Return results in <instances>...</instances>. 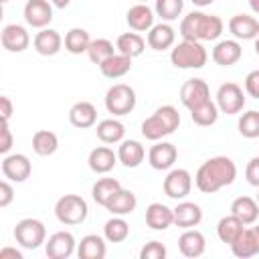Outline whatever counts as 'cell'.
<instances>
[{
	"label": "cell",
	"mask_w": 259,
	"mask_h": 259,
	"mask_svg": "<svg viewBox=\"0 0 259 259\" xmlns=\"http://www.w3.org/2000/svg\"><path fill=\"white\" fill-rule=\"evenodd\" d=\"M235 178L237 164L229 156H212L198 166L194 174V186L204 194H212L225 186H231Z\"/></svg>",
	"instance_id": "1"
},
{
	"label": "cell",
	"mask_w": 259,
	"mask_h": 259,
	"mask_svg": "<svg viewBox=\"0 0 259 259\" xmlns=\"http://www.w3.org/2000/svg\"><path fill=\"white\" fill-rule=\"evenodd\" d=\"M225 30V22L217 14H206L202 10H192L180 20V36L184 40H217Z\"/></svg>",
	"instance_id": "2"
},
{
	"label": "cell",
	"mask_w": 259,
	"mask_h": 259,
	"mask_svg": "<svg viewBox=\"0 0 259 259\" xmlns=\"http://www.w3.org/2000/svg\"><path fill=\"white\" fill-rule=\"evenodd\" d=\"M180 125V113L174 105H160L150 117L142 121V136L150 142H158L172 136Z\"/></svg>",
	"instance_id": "3"
},
{
	"label": "cell",
	"mask_w": 259,
	"mask_h": 259,
	"mask_svg": "<svg viewBox=\"0 0 259 259\" xmlns=\"http://www.w3.org/2000/svg\"><path fill=\"white\" fill-rule=\"evenodd\" d=\"M208 61V53L198 40H180L170 49V63L176 69H202Z\"/></svg>",
	"instance_id": "4"
},
{
	"label": "cell",
	"mask_w": 259,
	"mask_h": 259,
	"mask_svg": "<svg viewBox=\"0 0 259 259\" xmlns=\"http://www.w3.org/2000/svg\"><path fill=\"white\" fill-rule=\"evenodd\" d=\"M87 214H89L87 200L79 194H63L55 202V217L65 227H75L85 223Z\"/></svg>",
	"instance_id": "5"
},
{
	"label": "cell",
	"mask_w": 259,
	"mask_h": 259,
	"mask_svg": "<svg viewBox=\"0 0 259 259\" xmlns=\"http://www.w3.org/2000/svg\"><path fill=\"white\" fill-rule=\"evenodd\" d=\"M136 101H138L136 91L127 83H115L105 93V109L113 117H121V115L132 113L136 107Z\"/></svg>",
	"instance_id": "6"
},
{
	"label": "cell",
	"mask_w": 259,
	"mask_h": 259,
	"mask_svg": "<svg viewBox=\"0 0 259 259\" xmlns=\"http://www.w3.org/2000/svg\"><path fill=\"white\" fill-rule=\"evenodd\" d=\"M14 239L22 249H38L47 243V227L38 219H22L14 227Z\"/></svg>",
	"instance_id": "7"
},
{
	"label": "cell",
	"mask_w": 259,
	"mask_h": 259,
	"mask_svg": "<svg viewBox=\"0 0 259 259\" xmlns=\"http://www.w3.org/2000/svg\"><path fill=\"white\" fill-rule=\"evenodd\" d=\"M245 103H247V97H245V91L239 83L227 81L217 89V105H219L221 113L237 115L243 111Z\"/></svg>",
	"instance_id": "8"
},
{
	"label": "cell",
	"mask_w": 259,
	"mask_h": 259,
	"mask_svg": "<svg viewBox=\"0 0 259 259\" xmlns=\"http://www.w3.org/2000/svg\"><path fill=\"white\" fill-rule=\"evenodd\" d=\"M164 194L174 200H184L192 190V174L186 168H170L164 182Z\"/></svg>",
	"instance_id": "9"
},
{
	"label": "cell",
	"mask_w": 259,
	"mask_h": 259,
	"mask_svg": "<svg viewBox=\"0 0 259 259\" xmlns=\"http://www.w3.org/2000/svg\"><path fill=\"white\" fill-rule=\"evenodd\" d=\"M77 251V241L71 231H57L45 243V253L49 259H69Z\"/></svg>",
	"instance_id": "10"
},
{
	"label": "cell",
	"mask_w": 259,
	"mask_h": 259,
	"mask_svg": "<svg viewBox=\"0 0 259 259\" xmlns=\"http://www.w3.org/2000/svg\"><path fill=\"white\" fill-rule=\"evenodd\" d=\"M208 99H210V89H208L204 79L192 77V79L182 83V87H180V101H182V105L188 111L198 107V105H202Z\"/></svg>",
	"instance_id": "11"
},
{
	"label": "cell",
	"mask_w": 259,
	"mask_h": 259,
	"mask_svg": "<svg viewBox=\"0 0 259 259\" xmlns=\"http://www.w3.org/2000/svg\"><path fill=\"white\" fill-rule=\"evenodd\" d=\"M24 20L32 28H47L53 20V2L51 0H26L24 4Z\"/></svg>",
	"instance_id": "12"
},
{
	"label": "cell",
	"mask_w": 259,
	"mask_h": 259,
	"mask_svg": "<svg viewBox=\"0 0 259 259\" xmlns=\"http://www.w3.org/2000/svg\"><path fill=\"white\" fill-rule=\"evenodd\" d=\"M178 160V150L174 144L170 142H164V140H158L150 150H148V164L154 168V170H170L174 168Z\"/></svg>",
	"instance_id": "13"
},
{
	"label": "cell",
	"mask_w": 259,
	"mask_h": 259,
	"mask_svg": "<svg viewBox=\"0 0 259 259\" xmlns=\"http://www.w3.org/2000/svg\"><path fill=\"white\" fill-rule=\"evenodd\" d=\"M32 172V162L24 154H6L2 158V174L10 182H24Z\"/></svg>",
	"instance_id": "14"
},
{
	"label": "cell",
	"mask_w": 259,
	"mask_h": 259,
	"mask_svg": "<svg viewBox=\"0 0 259 259\" xmlns=\"http://www.w3.org/2000/svg\"><path fill=\"white\" fill-rule=\"evenodd\" d=\"M0 42L8 53H22L30 45V34L22 24H6L0 32Z\"/></svg>",
	"instance_id": "15"
},
{
	"label": "cell",
	"mask_w": 259,
	"mask_h": 259,
	"mask_svg": "<svg viewBox=\"0 0 259 259\" xmlns=\"http://www.w3.org/2000/svg\"><path fill=\"white\" fill-rule=\"evenodd\" d=\"M210 57L217 65L221 67H233L241 61L243 57V49H241V42L237 38H225V40H219L212 51H210Z\"/></svg>",
	"instance_id": "16"
},
{
	"label": "cell",
	"mask_w": 259,
	"mask_h": 259,
	"mask_svg": "<svg viewBox=\"0 0 259 259\" xmlns=\"http://www.w3.org/2000/svg\"><path fill=\"white\" fill-rule=\"evenodd\" d=\"M231 251L239 259H249L259 255V225L253 223V227H245L241 237L231 245Z\"/></svg>",
	"instance_id": "17"
},
{
	"label": "cell",
	"mask_w": 259,
	"mask_h": 259,
	"mask_svg": "<svg viewBox=\"0 0 259 259\" xmlns=\"http://www.w3.org/2000/svg\"><path fill=\"white\" fill-rule=\"evenodd\" d=\"M227 26L237 40H255L259 36V20L251 14H235L229 18Z\"/></svg>",
	"instance_id": "18"
},
{
	"label": "cell",
	"mask_w": 259,
	"mask_h": 259,
	"mask_svg": "<svg viewBox=\"0 0 259 259\" xmlns=\"http://www.w3.org/2000/svg\"><path fill=\"white\" fill-rule=\"evenodd\" d=\"M146 42L150 49L154 51H168L176 45V30L170 22H158L154 24L150 30H148V36H146Z\"/></svg>",
	"instance_id": "19"
},
{
	"label": "cell",
	"mask_w": 259,
	"mask_h": 259,
	"mask_svg": "<svg viewBox=\"0 0 259 259\" xmlns=\"http://www.w3.org/2000/svg\"><path fill=\"white\" fill-rule=\"evenodd\" d=\"M63 45H65V38L59 34V30H55V28H40L36 34H34V38H32V47H34V51L38 53V55H42V57H53V55H57L61 49H63Z\"/></svg>",
	"instance_id": "20"
},
{
	"label": "cell",
	"mask_w": 259,
	"mask_h": 259,
	"mask_svg": "<svg viewBox=\"0 0 259 259\" xmlns=\"http://www.w3.org/2000/svg\"><path fill=\"white\" fill-rule=\"evenodd\" d=\"M117 162H119L117 160V152H113V148H109V146H97L87 156L89 170L95 172V174H107V172H111Z\"/></svg>",
	"instance_id": "21"
},
{
	"label": "cell",
	"mask_w": 259,
	"mask_h": 259,
	"mask_svg": "<svg viewBox=\"0 0 259 259\" xmlns=\"http://www.w3.org/2000/svg\"><path fill=\"white\" fill-rule=\"evenodd\" d=\"M172 210H174V225L180 229H194L202 221V208H200V204H196L192 200L184 198Z\"/></svg>",
	"instance_id": "22"
},
{
	"label": "cell",
	"mask_w": 259,
	"mask_h": 259,
	"mask_svg": "<svg viewBox=\"0 0 259 259\" xmlns=\"http://www.w3.org/2000/svg\"><path fill=\"white\" fill-rule=\"evenodd\" d=\"M154 18H156V12H154L148 4H144V2L134 4V6L125 12V22H127V26H130L132 30H136V32H148V30L156 24Z\"/></svg>",
	"instance_id": "23"
},
{
	"label": "cell",
	"mask_w": 259,
	"mask_h": 259,
	"mask_svg": "<svg viewBox=\"0 0 259 259\" xmlns=\"http://www.w3.org/2000/svg\"><path fill=\"white\" fill-rule=\"evenodd\" d=\"M178 249L188 259L200 257L206 251V239L198 229H184V233L178 237Z\"/></svg>",
	"instance_id": "24"
},
{
	"label": "cell",
	"mask_w": 259,
	"mask_h": 259,
	"mask_svg": "<svg viewBox=\"0 0 259 259\" xmlns=\"http://www.w3.org/2000/svg\"><path fill=\"white\" fill-rule=\"evenodd\" d=\"M146 225L152 231H166L174 225V210L162 202H152L146 208Z\"/></svg>",
	"instance_id": "25"
},
{
	"label": "cell",
	"mask_w": 259,
	"mask_h": 259,
	"mask_svg": "<svg viewBox=\"0 0 259 259\" xmlns=\"http://www.w3.org/2000/svg\"><path fill=\"white\" fill-rule=\"evenodd\" d=\"M69 121L71 125L79 127V130H87L93 127L97 123V109L91 101H77L71 105L69 109Z\"/></svg>",
	"instance_id": "26"
},
{
	"label": "cell",
	"mask_w": 259,
	"mask_h": 259,
	"mask_svg": "<svg viewBox=\"0 0 259 259\" xmlns=\"http://www.w3.org/2000/svg\"><path fill=\"white\" fill-rule=\"evenodd\" d=\"M117 160L125 168H138L146 160V148L138 140H121L117 146Z\"/></svg>",
	"instance_id": "27"
},
{
	"label": "cell",
	"mask_w": 259,
	"mask_h": 259,
	"mask_svg": "<svg viewBox=\"0 0 259 259\" xmlns=\"http://www.w3.org/2000/svg\"><path fill=\"white\" fill-rule=\"evenodd\" d=\"M105 237L101 235H85L77 243V255L79 259H103L107 255V245Z\"/></svg>",
	"instance_id": "28"
},
{
	"label": "cell",
	"mask_w": 259,
	"mask_h": 259,
	"mask_svg": "<svg viewBox=\"0 0 259 259\" xmlns=\"http://www.w3.org/2000/svg\"><path fill=\"white\" fill-rule=\"evenodd\" d=\"M136 206H138V198H136V194H134L132 190H127V188H119V190L107 200V204H105V208H107L111 214H117V217H127V214H132V212L136 210Z\"/></svg>",
	"instance_id": "29"
},
{
	"label": "cell",
	"mask_w": 259,
	"mask_h": 259,
	"mask_svg": "<svg viewBox=\"0 0 259 259\" xmlns=\"http://www.w3.org/2000/svg\"><path fill=\"white\" fill-rule=\"evenodd\" d=\"M231 214H235L245 225H253L259 219V202L251 196H237L231 202Z\"/></svg>",
	"instance_id": "30"
},
{
	"label": "cell",
	"mask_w": 259,
	"mask_h": 259,
	"mask_svg": "<svg viewBox=\"0 0 259 259\" xmlns=\"http://www.w3.org/2000/svg\"><path fill=\"white\" fill-rule=\"evenodd\" d=\"M95 134L103 144H119L125 138V125L117 117H107L95 125Z\"/></svg>",
	"instance_id": "31"
},
{
	"label": "cell",
	"mask_w": 259,
	"mask_h": 259,
	"mask_svg": "<svg viewBox=\"0 0 259 259\" xmlns=\"http://www.w3.org/2000/svg\"><path fill=\"white\" fill-rule=\"evenodd\" d=\"M132 61H134L132 57L121 55V53H115L107 61H103L99 65V71L107 79H119V77H123V75H127L132 71Z\"/></svg>",
	"instance_id": "32"
},
{
	"label": "cell",
	"mask_w": 259,
	"mask_h": 259,
	"mask_svg": "<svg viewBox=\"0 0 259 259\" xmlns=\"http://www.w3.org/2000/svg\"><path fill=\"white\" fill-rule=\"evenodd\" d=\"M245 223L243 221H239L235 214H227V217H223L219 223H217V235H219V239L223 241V243H227L229 247L241 237V233L245 231Z\"/></svg>",
	"instance_id": "33"
},
{
	"label": "cell",
	"mask_w": 259,
	"mask_h": 259,
	"mask_svg": "<svg viewBox=\"0 0 259 259\" xmlns=\"http://www.w3.org/2000/svg\"><path fill=\"white\" fill-rule=\"evenodd\" d=\"M115 47H117V53L121 55H127L132 59L140 57L146 49V38L140 34V32H121L115 40Z\"/></svg>",
	"instance_id": "34"
},
{
	"label": "cell",
	"mask_w": 259,
	"mask_h": 259,
	"mask_svg": "<svg viewBox=\"0 0 259 259\" xmlns=\"http://www.w3.org/2000/svg\"><path fill=\"white\" fill-rule=\"evenodd\" d=\"M32 150L38 156H53L59 150V136L51 130H38L32 134Z\"/></svg>",
	"instance_id": "35"
},
{
	"label": "cell",
	"mask_w": 259,
	"mask_h": 259,
	"mask_svg": "<svg viewBox=\"0 0 259 259\" xmlns=\"http://www.w3.org/2000/svg\"><path fill=\"white\" fill-rule=\"evenodd\" d=\"M103 237L107 243H123L130 237V223L123 217L111 214V219L103 225Z\"/></svg>",
	"instance_id": "36"
},
{
	"label": "cell",
	"mask_w": 259,
	"mask_h": 259,
	"mask_svg": "<svg viewBox=\"0 0 259 259\" xmlns=\"http://www.w3.org/2000/svg\"><path fill=\"white\" fill-rule=\"evenodd\" d=\"M89 45H91V36L81 26H75V28H71L65 34V51H69L71 55H83V53H87Z\"/></svg>",
	"instance_id": "37"
},
{
	"label": "cell",
	"mask_w": 259,
	"mask_h": 259,
	"mask_svg": "<svg viewBox=\"0 0 259 259\" xmlns=\"http://www.w3.org/2000/svg\"><path fill=\"white\" fill-rule=\"evenodd\" d=\"M219 115H221L219 105H217V101H212V99H208V101H204L202 105L190 109V119H192L196 125H200V127H208V125L217 123Z\"/></svg>",
	"instance_id": "38"
},
{
	"label": "cell",
	"mask_w": 259,
	"mask_h": 259,
	"mask_svg": "<svg viewBox=\"0 0 259 259\" xmlns=\"http://www.w3.org/2000/svg\"><path fill=\"white\" fill-rule=\"evenodd\" d=\"M119 188H121V184H119L117 178H99V180L93 184V188H91V198H93L99 206H105L107 200H109Z\"/></svg>",
	"instance_id": "39"
},
{
	"label": "cell",
	"mask_w": 259,
	"mask_h": 259,
	"mask_svg": "<svg viewBox=\"0 0 259 259\" xmlns=\"http://www.w3.org/2000/svg\"><path fill=\"white\" fill-rule=\"evenodd\" d=\"M117 53V47H113V42L109 38H91V45L87 49V57L91 63H95L97 67L107 61L111 55Z\"/></svg>",
	"instance_id": "40"
},
{
	"label": "cell",
	"mask_w": 259,
	"mask_h": 259,
	"mask_svg": "<svg viewBox=\"0 0 259 259\" xmlns=\"http://www.w3.org/2000/svg\"><path fill=\"white\" fill-rule=\"evenodd\" d=\"M237 127H239V134H241L243 138H247V140L259 138V111H257V109L243 111V113L239 115Z\"/></svg>",
	"instance_id": "41"
},
{
	"label": "cell",
	"mask_w": 259,
	"mask_h": 259,
	"mask_svg": "<svg viewBox=\"0 0 259 259\" xmlns=\"http://www.w3.org/2000/svg\"><path fill=\"white\" fill-rule=\"evenodd\" d=\"M184 10V0H156L154 4V12L156 16H160L164 22H172L176 20Z\"/></svg>",
	"instance_id": "42"
},
{
	"label": "cell",
	"mask_w": 259,
	"mask_h": 259,
	"mask_svg": "<svg viewBox=\"0 0 259 259\" xmlns=\"http://www.w3.org/2000/svg\"><path fill=\"white\" fill-rule=\"evenodd\" d=\"M166 245L160 241H148L142 251H140V259H166Z\"/></svg>",
	"instance_id": "43"
},
{
	"label": "cell",
	"mask_w": 259,
	"mask_h": 259,
	"mask_svg": "<svg viewBox=\"0 0 259 259\" xmlns=\"http://www.w3.org/2000/svg\"><path fill=\"white\" fill-rule=\"evenodd\" d=\"M245 93L253 99H259V69L247 73L245 77Z\"/></svg>",
	"instance_id": "44"
},
{
	"label": "cell",
	"mask_w": 259,
	"mask_h": 259,
	"mask_svg": "<svg viewBox=\"0 0 259 259\" xmlns=\"http://www.w3.org/2000/svg\"><path fill=\"white\" fill-rule=\"evenodd\" d=\"M245 178L251 186L259 188V156H253L249 162H247V168H245Z\"/></svg>",
	"instance_id": "45"
},
{
	"label": "cell",
	"mask_w": 259,
	"mask_h": 259,
	"mask_svg": "<svg viewBox=\"0 0 259 259\" xmlns=\"http://www.w3.org/2000/svg\"><path fill=\"white\" fill-rule=\"evenodd\" d=\"M12 132H10V125H8V121H2V130H0V154L2 156H6V154H10V150H12Z\"/></svg>",
	"instance_id": "46"
},
{
	"label": "cell",
	"mask_w": 259,
	"mask_h": 259,
	"mask_svg": "<svg viewBox=\"0 0 259 259\" xmlns=\"http://www.w3.org/2000/svg\"><path fill=\"white\" fill-rule=\"evenodd\" d=\"M12 200H14V188H12L10 180L4 178V180L0 182V208H6Z\"/></svg>",
	"instance_id": "47"
},
{
	"label": "cell",
	"mask_w": 259,
	"mask_h": 259,
	"mask_svg": "<svg viewBox=\"0 0 259 259\" xmlns=\"http://www.w3.org/2000/svg\"><path fill=\"white\" fill-rule=\"evenodd\" d=\"M14 113V105H12V99L8 95H2L0 97V115H2V121H10Z\"/></svg>",
	"instance_id": "48"
},
{
	"label": "cell",
	"mask_w": 259,
	"mask_h": 259,
	"mask_svg": "<svg viewBox=\"0 0 259 259\" xmlns=\"http://www.w3.org/2000/svg\"><path fill=\"white\" fill-rule=\"evenodd\" d=\"M0 259H24V257H22V251H18L16 247H2Z\"/></svg>",
	"instance_id": "49"
},
{
	"label": "cell",
	"mask_w": 259,
	"mask_h": 259,
	"mask_svg": "<svg viewBox=\"0 0 259 259\" xmlns=\"http://www.w3.org/2000/svg\"><path fill=\"white\" fill-rule=\"evenodd\" d=\"M194 6H198V8H204V6H210L214 0H190Z\"/></svg>",
	"instance_id": "50"
},
{
	"label": "cell",
	"mask_w": 259,
	"mask_h": 259,
	"mask_svg": "<svg viewBox=\"0 0 259 259\" xmlns=\"http://www.w3.org/2000/svg\"><path fill=\"white\" fill-rule=\"evenodd\" d=\"M53 2V6H57V8H67L69 4H71V0H51Z\"/></svg>",
	"instance_id": "51"
},
{
	"label": "cell",
	"mask_w": 259,
	"mask_h": 259,
	"mask_svg": "<svg viewBox=\"0 0 259 259\" xmlns=\"http://www.w3.org/2000/svg\"><path fill=\"white\" fill-rule=\"evenodd\" d=\"M249 2V6H251V10L255 12V14H259V0H247Z\"/></svg>",
	"instance_id": "52"
},
{
	"label": "cell",
	"mask_w": 259,
	"mask_h": 259,
	"mask_svg": "<svg viewBox=\"0 0 259 259\" xmlns=\"http://www.w3.org/2000/svg\"><path fill=\"white\" fill-rule=\"evenodd\" d=\"M255 53H257V55H259V36H257V38H255Z\"/></svg>",
	"instance_id": "53"
},
{
	"label": "cell",
	"mask_w": 259,
	"mask_h": 259,
	"mask_svg": "<svg viewBox=\"0 0 259 259\" xmlns=\"http://www.w3.org/2000/svg\"><path fill=\"white\" fill-rule=\"evenodd\" d=\"M0 2H2V4H6V2H8V0H0Z\"/></svg>",
	"instance_id": "54"
},
{
	"label": "cell",
	"mask_w": 259,
	"mask_h": 259,
	"mask_svg": "<svg viewBox=\"0 0 259 259\" xmlns=\"http://www.w3.org/2000/svg\"><path fill=\"white\" fill-rule=\"evenodd\" d=\"M138 2H144V4H146V2H148V0H138Z\"/></svg>",
	"instance_id": "55"
},
{
	"label": "cell",
	"mask_w": 259,
	"mask_h": 259,
	"mask_svg": "<svg viewBox=\"0 0 259 259\" xmlns=\"http://www.w3.org/2000/svg\"><path fill=\"white\" fill-rule=\"evenodd\" d=\"M257 202H259V192H257Z\"/></svg>",
	"instance_id": "56"
}]
</instances>
